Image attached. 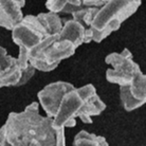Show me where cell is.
<instances>
[{
  "instance_id": "1",
  "label": "cell",
  "mask_w": 146,
  "mask_h": 146,
  "mask_svg": "<svg viewBox=\"0 0 146 146\" xmlns=\"http://www.w3.org/2000/svg\"><path fill=\"white\" fill-rule=\"evenodd\" d=\"M0 146H66L65 128L54 127L53 119L41 115L33 102L7 115L0 129Z\"/></svg>"
},
{
  "instance_id": "2",
  "label": "cell",
  "mask_w": 146,
  "mask_h": 146,
  "mask_svg": "<svg viewBox=\"0 0 146 146\" xmlns=\"http://www.w3.org/2000/svg\"><path fill=\"white\" fill-rule=\"evenodd\" d=\"M105 109L106 104L92 84L73 87L62 96L53 125L56 128H71L76 125V119L85 124H91L92 117L100 115Z\"/></svg>"
},
{
  "instance_id": "3",
  "label": "cell",
  "mask_w": 146,
  "mask_h": 146,
  "mask_svg": "<svg viewBox=\"0 0 146 146\" xmlns=\"http://www.w3.org/2000/svg\"><path fill=\"white\" fill-rule=\"evenodd\" d=\"M141 3V0H110L100 7L89 28L93 33V41L99 44L120 29L122 23L138 11Z\"/></svg>"
},
{
  "instance_id": "4",
  "label": "cell",
  "mask_w": 146,
  "mask_h": 146,
  "mask_svg": "<svg viewBox=\"0 0 146 146\" xmlns=\"http://www.w3.org/2000/svg\"><path fill=\"white\" fill-rule=\"evenodd\" d=\"M77 46L62 34L49 36L30 53V64L38 71L50 72L64 60L71 57Z\"/></svg>"
},
{
  "instance_id": "5",
  "label": "cell",
  "mask_w": 146,
  "mask_h": 146,
  "mask_svg": "<svg viewBox=\"0 0 146 146\" xmlns=\"http://www.w3.org/2000/svg\"><path fill=\"white\" fill-rule=\"evenodd\" d=\"M51 36L39 15H27L12 30V39L19 48L18 59L25 69L30 67V53L47 37Z\"/></svg>"
},
{
  "instance_id": "6",
  "label": "cell",
  "mask_w": 146,
  "mask_h": 146,
  "mask_svg": "<svg viewBox=\"0 0 146 146\" xmlns=\"http://www.w3.org/2000/svg\"><path fill=\"white\" fill-rule=\"evenodd\" d=\"M106 64L111 68L106 71V80L111 84H117L120 87L130 84L139 73L140 66L133 60L131 52L125 48L120 53L112 52L106 56Z\"/></svg>"
},
{
  "instance_id": "7",
  "label": "cell",
  "mask_w": 146,
  "mask_h": 146,
  "mask_svg": "<svg viewBox=\"0 0 146 146\" xmlns=\"http://www.w3.org/2000/svg\"><path fill=\"white\" fill-rule=\"evenodd\" d=\"M0 86L1 87H19L27 84L33 75L36 69L30 65L25 69L19 62L18 57H13L7 54L3 47L0 49Z\"/></svg>"
},
{
  "instance_id": "8",
  "label": "cell",
  "mask_w": 146,
  "mask_h": 146,
  "mask_svg": "<svg viewBox=\"0 0 146 146\" xmlns=\"http://www.w3.org/2000/svg\"><path fill=\"white\" fill-rule=\"evenodd\" d=\"M73 87L74 86L71 83L58 80L44 86L38 92L37 98L47 117L54 119L59 108L62 96Z\"/></svg>"
},
{
  "instance_id": "9",
  "label": "cell",
  "mask_w": 146,
  "mask_h": 146,
  "mask_svg": "<svg viewBox=\"0 0 146 146\" xmlns=\"http://www.w3.org/2000/svg\"><path fill=\"white\" fill-rule=\"evenodd\" d=\"M120 100L128 112L142 107L146 103V74L139 73L130 84L120 87Z\"/></svg>"
},
{
  "instance_id": "10",
  "label": "cell",
  "mask_w": 146,
  "mask_h": 146,
  "mask_svg": "<svg viewBox=\"0 0 146 146\" xmlns=\"http://www.w3.org/2000/svg\"><path fill=\"white\" fill-rule=\"evenodd\" d=\"M23 18L22 7L16 0H0V25L2 28L12 31Z\"/></svg>"
},
{
  "instance_id": "11",
  "label": "cell",
  "mask_w": 146,
  "mask_h": 146,
  "mask_svg": "<svg viewBox=\"0 0 146 146\" xmlns=\"http://www.w3.org/2000/svg\"><path fill=\"white\" fill-rule=\"evenodd\" d=\"M83 7L82 0H47L46 7L49 12L72 14L73 12Z\"/></svg>"
},
{
  "instance_id": "12",
  "label": "cell",
  "mask_w": 146,
  "mask_h": 146,
  "mask_svg": "<svg viewBox=\"0 0 146 146\" xmlns=\"http://www.w3.org/2000/svg\"><path fill=\"white\" fill-rule=\"evenodd\" d=\"M73 146H108V142L102 135L80 130L74 137Z\"/></svg>"
},
{
  "instance_id": "13",
  "label": "cell",
  "mask_w": 146,
  "mask_h": 146,
  "mask_svg": "<svg viewBox=\"0 0 146 146\" xmlns=\"http://www.w3.org/2000/svg\"><path fill=\"white\" fill-rule=\"evenodd\" d=\"M100 7H85L83 5L80 7L78 10L75 12H73L71 16L74 20L80 22L82 25H84L87 29H89L91 27L92 22L94 20L95 16L99 12Z\"/></svg>"
},
{
  "instance_id": "14",
  "label": "cell",
  "mask_w": 146,
  "mask_h": 146,
  "mask_svg": "<svg viewBox=\"0 0 146 146\" xmlns=\"http://www.w3.org/2000/svg\"><path fill=\"white\" fill-rule=\"evenodd\" d=\"M110 0H82L83 5L85 7H102L108 3Z\"/></svg>"
},
{
  "instance_id": "15",
  "label": "cell",
  "mask_w": 146,
  "mask_h": 146,
  "mask_svg": "<svg viewBox=\"0 0 146 146\" xmlns=\"http://www.w3.org/2000/svg\"><path fill=\"white\" fill-rule=\"evenodd\" d=\"M16 1H17V2H18V3L20 4L22 7H23L25 5H26V1H27V0H16Z\"/></svg>"
}]
</instances>
